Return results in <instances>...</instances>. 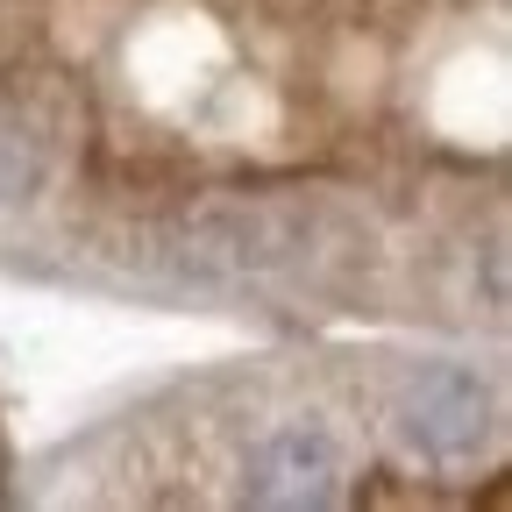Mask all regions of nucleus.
<instances>
[{
    "mask_svg": "<svg viewBox=\"0 0 512 512\" xmlns=\"http://www.w3.org/2000/svg\"><path fill=\"white\" fill-rule=\"evenodd\" d=\"M491 420H498V399H491V384L470 363H427L406 384V399H399V434L420 448V456H434V463L477 456Z\"/></svg>",
    "mask_w": 512,
    "mask_h": 512,
    "instance_id": "f257e3e1",
    "label": "nucleus"
},
{
    "mask_svg": "<svg viewBox=\"0 0 512 512\" xmlns=\"http://www.w3.org/2000/svg\"><path fill=\"white\" fill-rule=\"evenodd\" d=\"M335 491H342V448H335L328 427L285 420V427H271L249 448V470H242V498L249 505L299 512V505H328Z\"/></svg>",
    "mask_w": 512,
    "mask_h": 512,
    "instance_id": "f03ea898",
    "label": "nucleus"
},
{
    "mask_svg": "<svg viewBox=\"0 0 512 512\" xmlns=\"http://www.w3.org/2000/svg\"><path fill=\"white\" fill-rule=\"evenodd\" d=\"M36 178H43V150H36V136H29V128H0V207L29 200Z\"/></svg>",
    "mask_w": 512,
    "mask_h": 512,
    "instance_id": "7ed1b4c3",
    "label": "nucleus"
}]
</instances>
